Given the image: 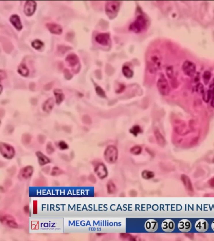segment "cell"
Here are the masks:
<instances>
[{"mask_svg":"<svg viewBox=\"0 0 214 241\" xmlns=\"http://www.w3.org/2000/svg\"><path fill=\"white\" fill-rule=\"evenodd\" d=\"M161 54L157 50L153 51L149 54L146 61L147 68L149 73L154 74L160 69L162 64Z\"/></svg>","mask_w":214,"mask_h":241,"instance_id":"6da1fadb","label":"cell"},{"mask_svg":"<svg viewBox=\"0 0 214 241\" xmlns=\"http://www.w3.org/2000/svg\"><path fill=\"white\" fill-rule=\"evenodd\" d=\"M147 21L144 16L139 15L130 24L129 30L134 33H139L143 31L147 26Z\"/></svg>","mask_w":214,"mask_h":241,"instance_id":"7a4b0ae2","label":"cell"},{"mask_svg":"<svg viewBox=\"0 0 214 241\" xmlns=\"http://www.w3.org/2000/svg\"><path fill=\"white\" fill-rule=\"evenodd\" d=\"M120 6V2L118 1H107L105 6V13L107 16L111 19L115 18L119 12Z\"/></svg>","mask_w":214,"mask_h":241,"instance_id":"3957f363","label":"cell"},{"mask_svg":"<svg viewBox=\"0 0 214 241\" xmlns=\"http://www.w3.org/2000/svg\"><path fill=\"white\" fill-rule=\"evenodd\" d=\"M118 157V151L116 147L114 146H108L104 152V158L107 163H114Z\"/></svg>","mask_w":214,"mask_h":241,"instance_id":"277c9868","label":"cell"},{"mask_svg":"<svg viewBox=\"0 0 214 241\" xmlns=\"http://www.w3.org/2000/svg\"><path fill=\"white\" fill-rule=\"evenodd\" d=\"M158 91L161 95H167L170 92V88L167 80L164 77H161L158 80L157 83Z\"/></svg>","mask_w":214,"mask_h":241,"instance_id":"5b68a950","label":"cell"},{"mask_svg":"<svg viewBox=\"0 0 214 241\" xmlns=\"http://www.w3.org/2000/svg\"><path fill=\"white\" fill-rule=\"evenodd\" d=\"M0 152L3 156L8 159H12L15 155L14 149L12 146L4 143H1L0 144Z\"/></svg>","mask_w":214,"mask_h":241,"instance_id":"8992f818","label":"cell"},{"mask_svg":"<svg viewBox=\"0 0 214 241\" xmlns=\"http://www.w3.org/2000/svg\"><path fill=\"white\" fill-rule=\"evenodd\" d=\"M182 69L187 76L192 77L196 72V67L192 62L187 60L184 62L182 65Z\"/></svg>","mask_w":214,"mask_h":241,"instance_id":"52a82bcc","label":"cell"},{"mask_svg":"<svg viewBox=\"0 0 214 241\" xmlns=\"http://www.w3.org/2000/svg\"><path fill=\"white\" fill-rule=\"evenodd\" d=\"M1 221L3 224L12 228H16L18 227V224L14 218L9 215L1 217Z\"/></svg>","mask_w":214,"mask_h":241,"instance_id":"ba28073f","label":"cell"},{"mask_svg":"<svg viewBox=\"0 0 214 241\" xmlns=\"http://www.w3.org/2000/svg\"><path fill=\"white\" fill-rule=\"evenodd\" d=\"M174 129L175 132L180 135H184L189 131L186 124L183 121L177 120L174 123Z\"/></svg>","mask_w":214,"mask_h":241,"instance_id":"9c48e42d","label":"cell"},{"mask_svg":"<svg viewBox=\"0 0 214 241\" xmlns=\"http://www.w3.org/2000/svg\"><path fill=\"white\" fill-rule=\"evenodd\" d=\"M37 3L34 1H26L24 7V13L27 16H30L34 14L36 8Z\"/></svg>","mask_w":214,"mask_h":241,"instance_id":"30bf717a","label":"cell"},{"mask_svg":"<svg viewBox=\"0 0 214 241\" xmlns=\"http://www.w3.org/2000/svg\"><path fill=\"white\" fill-rule=\"evenodd\" d=\"M94 171L99 178L101 179H104L108 175V172L106 167L102 163L98 164L94 167Z\"/></svg>","mask_w":214,"mask_h":241,"instance_id":"8fae6325","label":"cell"},{"mask_svg":"<svg viewBox=\"0 0 214 241\" xmlns=\"http://www.w3.org/2000/svg\"><path fill=\"white\" fill-rule=\"evenodd\" d=\"M33 172V167L31 166H27L20 170L19 173V177L23 179H28L31 177Z\"/></svg>","mask_w":214,"mask_h":241,"instance_id":"7c38bea8","label":"cell"},{"mask_svg":"<svg viewBox=\"0 0 214 241\" xmlns=\"http://www.w3.org/2000/svg\"><path fill=\"white\" fill-rule=\"evenodd\" d=\"M48 30L53 34L60 35L63 32V29L60 25L56 23H47L46 25Z\"/></svg>","mask_w":214,"mask_h":241,"instance_id":"4fadbf2b","label":"cell"},{"mask_svg":"<svg viewBox=\"0 0 214 241\" xmlns=\"http://www.w3.org/2000/svg\"><path fill=\"white\" fill-rule=\"evenodd\" d=\"M95 39L101 45L107 46L110 41V35L107 33H101L96 36Z\"/></svg>","mask_w":214,"mask_h":241,"instance_id":"5bb4252c","label":"cell"},{"mask_svg":"<svg viewBox=\"0 0 214 241\" xmlns=\"http://www.w3.org/2000/svg\"><path fill=\"white\" fill-rule=\"evenodd\" d=\"M9 21L17 30H22L23 26L21 22V19L18 15L16 14L13 15L9 18Z\"/></svg>","mask_w":214,"mask_h":241,"instance_id":"9a60e30c","label":"cell"},{"mask_svg":"<svg viewBox=\"0 0 214 241\" xmlns=\"http://www.w3.org/2000/svg\"><path fill=\"white\" fill-rule=\"evenodd\" d=\"M65 60L69 65L72 67H74L79 63V58L75 54L72 53L68 54Z\"/></svg>","mask_w":214,"mask_h":241,"instance_id":"2e32d148","label":"cell"},{"mask_svg":"<svg viewBox=\"0 0 214 241\" xmlns=\"http://www.w3.org/2000/svg\"><path fill=\"white\" fill-rule=\"evenodd\" d=\"M195 228L199 232H205L208 228L207 221L204 219H200L197 221L195 224Z\"/></svg>","mask_w":214,"mask_h":241,"instance_id":"e0dca14e","label":"cell"},{"mask_svg":"<svg viewBox=\"0 0 214 241\" xmlns=\"http://www.w3.org/2000/svg\"><path fill=\"white\" fill-rule=\"evenodd\" d=\"M178 227L180 231L188 232L191 228V224L188 220H182L179 223Z\"/></svg>","mask_w":214,"mask_h":241,"instance_id":"ac0fdd59","label":"cell"},{"mask_svg":"<svg viewBox=\"0 0 214 241\" xmlns=\"http://www.w3.org/2000/svg\"><path fill=\"white\" fill-rule=\"evenodd\" d=\"M181 179L186 189L190 192H193L194 189L190 179L188 176L183 174L181 175Z\"/></svg>","mask_w":214,"mask_h":241,"instance_id":"d6986e66","label":"cell"},{"mask_svg":"<svg viewBox=\"0 0 214 241\" xmlns=\"http://www.w3.org/2000/svg\"><path fill=\"white\" fill-rule=\"evenodd\" d=\"M162 228L165 231L171 232L175 229V223L171 220H166L163 222Z\"/></svg>","mask_w":214,"mask_h":241,"instance_id":"ffe728a7","label":"cell"},{"mask_svg":"<svg viewBox=\"0 0 214 241\" xmlns=\"http://www.w3.org/2000/svg\"><path fill=\"white\" fill-rule=\"evenodd\" d=\"M2 44L3 47V50L7 53H10L14 49V46L11 42L8 39L3 38V40L1 39Z\"/></svg>","mask_w":214,"mask_h":241,"instance_id":"44dd1931","label":"cell"},{"mask_svg":"<svg viewBox=\"0 0 214 241\" xmlns=\"http://www.w3.org/2000/svg\"><path fill=\"white\" fill-rule=\"evenodd\" d=\"M36 155L38 158L39 163L41 166L44 165L50 162V159L40 152H36Z\"/></svg>","mask_w":214,"mask_h":241,"instance_id":"7402d4cb","label":"cell"},{"mask_svg":"<svg viewBox=\"0 0 214 241\" xmlns=\"http://www.w3.org/2000/svg\"><path fill=\"white\" fill-rule=\"evenodd\" d=\"M154 135L155 136L156 139V141L158 144L161 146H164L165 144V140L162 134L160 133V131L158 129H155Z\"/></svg>","mask_w":214,"mask_h":241,"instance_id":"603a6c76","label":"cell"},{"mask_svg":"<svg viewBox=\"0 0 214 241\" xmlns=\"http://www.w3.org/2000/svg\"><path fill=\"white\" fill-rule=\"evenodd\" d=\"M54 93L56 98V103L59 104L64 99L65 95L62 90L60 89H55L54 91Z\"/></svg>","mask_w":214,"mask_h":241,"instance_id":"cb8c5ba5","label":"cell"},{"mask_svg":"<svg viewBox=\"0 0 214 241\" xmlns=\"http://www.w3.org/2000/svg\"><path fill=\"white\" fill-rule=\"evenodd\" d=\"M54 105V102L52 98H50L44 103L43 106V109L45 112H49L51 111Z\"/></svg>","mask_w":214,"mask_h":241,"instance_id":"d4e9b609","label":"cell"},{"mask_svg":"<svg viewBox=\"0 0 214 241\" xmlns=\"http://www.w3.org/2000/svg\"><path fill=\"white\" fill-rule=\"evenodd\" d=\"M18 72L23 76H27L29 74V70L25 63H21L18 68Z\"/></svg>","mask_w":214,"mask_h":241,"instance_id":"484cf974","label":"cell"},{"mask_svg":"<svg viewBox=\"0 0 214 241\" xmlns=\"http://www.w3.org/2000/svg\"><path fill=\"white\" fill-rule=\"evenodd\" d=\"M106 187H107V193L111 195L115 193L116 191V186L112 181H109L107 182Z\"/></svg>","mask_w":214,"mask_h":241,"instance_id":"4316f807","label":"cell"},{"mask_svg":"<svg viewBox=\"0 0 214 241\" xmlns=\"http://www.w3.org/2000/svg\"><path fill=\"white\" fill-rule=\"evenodd\" d=\"M122 73L126 78H130L133 76V71L127 66H124L122 68Z\"/></svg>","mask_w":214,"mask_h":241,"instance_id":"83f0119b","label":"cell"},{"mask_svg":"<svg viewBox=\"0 0 214 241\" xmlns=\"http://www.w3.org/2000/svg\"><path fill=\"white\" fill-rule=\"evenodd\" d=\"M146 228L148 231H154L156 230L157 228V223L155 221L152 220L150 221H148L146 224Z\"/></svg>","mask_w":214,"mask_h":241,"instance_id":"f1b7e54d","label":"cell"},{"mask_svg":"<svg viewBox=\"0 0 214 241\" xmlns=\"http://www.w3.org/2000/svg\"><path fill=\"white\" fill-rule=\"evenodd\" d=\"M154 173L152 171L149 170H145L143 171L141 173V176L144 179L149 180L153 178L154 177Z\"/></svg>","mask_w":214,"mask_h":241,"instance_id":"f546056e","label":"cell"},{"mask_svg":"<svg viewBox=\"0 0 214 241\" xmlns=\"http://www.w3.org/2000/svg\"><path fill=\"white\" fill-rule=\"evenodd\" d=\"M31 46L36 50H39L43 48L44 43L40 40L36 39L32 42Z\"/></svg>","mask_w":214,"mask_h":241,"instance_id":"4dcf8cb0","label":"cell"},{"mask_svg":"<svg viewBox=\"0 0 214 241\" xmlns=\"http://www.w3.org/2000/svg\"><path fill=\"white\" fill-rule=\"evenodd\" d=\"M71 49H72L71 47L64 46V45H60L57 48V51L59 53L64 54L65 53Z\"/></svg>","mask_w":214,"mask_h":241,"instance_id":"1f68e13d","label":"cell"},{"mask_svg":"<svg viewBox=\"0 0 214 241\" xmlns=\"http://www.w3.org/2000/svg\"><path fill=\"white\" fill-rule=\"evenodd\" d=\"M130 152L134 155H139L142 152V148L139 146H135L131 148Z\"/></svg>","mask_w":214,"mask_h":241,"instance_id":"d6a6232c","label":"cell"},{"mask_svg":"<svg viewBox=\"0 0 214 241\" xmlns=\"http://www.w3.org/2000/svg\"><path fill=\"white\" fill-rule=\"evenodd\" d=\"M63 173V170L58 167H54L52 169L51 175L52 176H58L61 175Z\"/></svg>","mask_w":214,"mask_h":241,"instance_id":"836d02e7","label":"cell"},{"mask_svg":"<svg viewBox=\"0 0 214 241\" xmlns=\"http://www.w3.org/2000/svg\"><path fill=\"white\" fill-rule=\"evenodd\" d=\"M211 77V73L208 71H206L203 75L204 82L205 85H207L210 81Z\"/></svg>","mask_w":214,"mask_h":241,"instance_id":"e575fe53","label":"cell"},{"mask_svg":"<svg viewBox=\"0 0 214 241\" xmlns=\"http://www.w3.org/2000/svg\"><path fill=\"white\" fill-rule=\"evenodd\" d=\"M166 73L168 78L172 79L174 77V71H173V67L171 66L167 67L166 69Z\"/></svg>","mask_w":214,"mask_h":241,"instance_id":"d590c367","label":"cell"},{"mask_svg":"<svg viewBox=\"0 0 214 241\" xmlns=\"http://www.w3.org/2000/svg\"><path fill=\"white\" fill-rule=\"evenodd\" d=\"M141 130L139 126H134L130 130V132H131V133H133V134H134V135L135 136H137V134L138 133H139L140 132Z\"/></svg>","mask_w":214,"mask_h":241,"instance_id":"8d00e7d4","label":"cell"},{"mask_svg":"<svg viewBox=\"0 0 214 241\" xmlns=\"http://www.w3.org/2000/svg\"><path fill=\"white\" fill-rule=\"evenodd\" d=\"M47 152L48 154H51L54 151V148L52 145L51 143H48L47 146Z\"/></svg>","mask_w":214,"mask_h":241,"instance_id":"74e56055","label":"cell"},{"mask_svg":"<svg viewBox=\"0 0 214 241\" xmlns=\"http://www.w3.org/2000/svg\"><path fill=\"white\" fill-rule=\"evenodd\" d=\"M96 92H97V94H98V95H99V96H101V97H103V98L105 97V93L104 91L102 89L101 87H96Z\"/></svg>","mask_w":214,"mask_h":241,"instance_id":"f35d334b","label":"cell"},{"mask_svg":"<svg viewBox=\"0 0 214 241\" xmlns=\"http://www.w3.org/2000/svg\"><path fill=\"white\" fill-rule=\"evenodd\" d=\"M65 77L66 79L70 80L73 77V75L70 73V71L67 69H65L64 70Z\"/></svg>","mask_w":214,"mask_h":241,"instance_id":"ab89813d","label":"cell"},{"mask_svg":"<svg viewBox=\"0 0 214 241\" xmlns=\"http://www.w3.org/2000/svg\"><path fill=\"white\" fill-rule=\"evenodd\" d=\"M120 237L124 239H128L129 240H134V237L133 236L128 234L121 233L120 234Z\"/></svg>","mask_w":214,"mask_h":241,"instance_id":"60d3db41","label":"cell"},{"mask_svg":"<svg viewBox=\"0 0 214 241\" xmlns=\"http://www.w3.org/2000/svg\"><path fill=\"white\" fill-rule=\"evenodd\" d=\"M22 141L23 142L26 144H28L30 142L31 137L28 134H24L22 138Z\"/></svg>","mask_w":214,"mask_h":241,"instance_id":"b9f144b4","label":"cell"},{"mask_svg":"<svg viewBox=\"0 0 214 241\" xmlns=\"http://www.w3.org/2000/svg\"><path fill=\"white\" fill-rule=\"evenodd\" d=\"M59 145L60 149L61 150H66V149H68V145L64 142L62 141L59 143Z\"/></svg>","mask_w":214,"mask_h":241,"instance_id":"7bdbcfd3","label":"cell"},{"mask_svg":"<svg viewBox=\"0 0 214 241\" xmlns=\"http://www.w3.org/2000/svg\"><path fill=\"white\" fill-rule=\"evenodd\" d=\"M197 91L199 93H204L203 86L202 84H199L197 87Z\"/></svg>","mask_w":214,"mask_h":241,"instance_id":"ee69618b","label":"cell"},{"mask_svg":"<svg viewBox=\"0 0 214 241\" xmlns=\"http://www.w3.org/2000/svg\"><path fill=\"white\" fill-rule=\"evenodd\" d=\"M208 91L211 94V96L212 95H213V96H214V82L210 85V90Z\"/></svg>","mask_w":214,"mask_h":241,"instance_id":"f6af8a7d","label":"cell"},{"mask_svg":"<svg viewBox=\"0 0 214 241\" xmlns=\"http://www.w3.org/2000/svg\"><path fill=\"white\" fill-rule=\"evenodd\" d=\"M82 120H83V122L86 123V124H90V118L87 116H83V118H82Z\"/></svg>","mask_w":214,"mask_h":241,"instance_id":"bcb514c9","label":"cell"},{"mask_svg":"<svg viewBox=\"0 0 214 241\" xmlns=\"http://www.w3.org/2000/svg\"><path fill=\"white\" fill-rule=\"evenodd\" d=\"M208 183L210 187L214 188V177L211 178L208 180Z\"/></svg>","mask_w":214,"mask_h":241,"instance_id":"7dc6e473","label":"cell"},{"mask_svg":"<svg viewBox=\"0 0 214 241\" xmlns=\"http://www.w3.org/2000/svg\"><path fill=\"white\" fill-rule=\"evenodd\" d=\"M7 75H6V73L4 72V71H2L1 70L0 71V77H1V80H2L3 79L5 78H6Z\"/></svg>","mask_w":214,"mask_h":241,"instance_id":"c3c4849f","label":"cell"},{"mask_svg":"<svg viewBox=\"0 0 214 241\" xmlns=\"http://www.w3.org/2000/svg\"><path fill=\"white\" fill-rule=\"evenodd\" d=\"M52 86L53 84H52L51 82V83H48L47 85H46V86L44 87V88H45V89L46 90H49L51 89H52Z\"/></svg>","mask_w":214,"mask_h":241,"instance_id":"681fc988","label":"cell"},{"mask_svg":"<svg viewBox=\"0 0 214 241\" xmlns=\"http://www.w3.org/2000/svg\"><path fill=\"white\" fill-rule=\"evenodd\" d=\"M92 178L91 176H90V180L92 182H93V183H95L96 181V178H95V177L93 175H92Z\"/></svg>","mask_w":214,"mask_h":241,"instance_id":"f907efd6","label":"cell"},{"mask_svg":"<svg viewBox=\"0 0 214 241\" xmlns=\"http://www.w3.org/2000/svg\"><path fill=\"white\" fill-rule=\"evenodd\" d=\"M29 87H30V89L31 90H34L35 88V84L34 83H31L30 85H29Z\"/></svg>","mask_w":214,"mask_h":241,"instance_id":"816d5d0a","label":"cell"},{"mask_svg":"<svg viewBox=\"0 0 214 241\" xmlns=\"http://www.w3.org/2000/svg\"><path fill=\"white\" fill-rule=\"evenodd\" d=\"M39 140L41 142H42V143H43L44 142V140H45V138L43 136H40V138H39Z\"/></svg>","mask_w":214,"mask_h":241,"instance_id":"f5cc1de1","label":"cell"},{"mask_svg":"<svg viewBox=\"0 0 214 241\" xmlns=\"http://www.w3.org/2000/svg\"><path fill=\"white\" fill-rule=\"evenodd\" d=\"M211 106L214 108V96H213L212 101L211 102Z\"/></svg>","mask_w":214,"mask_h":241,"instance_id":"db71d44e","label":"cell"},{"mask_svg":"<svg viewBox=\"0 0 214 241\" xmlns=\"http://www.w3.org/2000/svg\"><path fill=\"white\" fill-rule=\"evenodd\" d=\"M212 229H213V230L214 231V221H213V223H212Z\"/></svg>","mask_w":214,"mask_h":241,"instance_id":"11a10c76","label":"cell"}]
</instances>
